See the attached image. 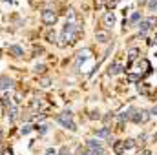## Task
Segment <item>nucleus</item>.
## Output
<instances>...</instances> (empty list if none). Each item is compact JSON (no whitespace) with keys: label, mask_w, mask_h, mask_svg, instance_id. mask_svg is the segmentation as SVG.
I'll list each match as a JSON object with an SVG mask.
<instances>
[{"label":"nucleus","mask_w":157,"mask_h":155,"mask_svg":"<svg viewBox=\"0 0 157 155\" xmlns=\"http://www.w3.org/2000/svg\"><path fill=\"white\" fill-rule=\"evenodd\" d=\"M75 31H77V26L73 24V22H66L64 24V28H62V33H60V42H59V46L60 47H64V46H68L70 42H73L75 39Z\"/></svg>","instance_id":"obj_1"},{"label":"nucleus","mask_w":157,"mask_h":155,"mask_svg":"<svg viewBox=\"0 0 157 155\" xmlns=\"http://www.w3.org/2000/svg\"><path fill=\"white\" fill-rule=\"evenodd\" d=\"M73 113L70 112V110H66V112H62V113H59V115L55 117L57 119V122L62 126V128H66V130H70V131H77V124L73 122Z\"/></svg>","instance_id":"obj_2"},{"label":"nucleus","mask_w":157,"mask_h":155,"mask_svg":"<svg viewBox=\"0 0 157 155\" xmlns=\"http://www.w3.org/2000/svg\"><path fill=\"white\" fill-rule=\"evenodd\" d=\"M40 20H42L46 26H55V22H57V13H55L51 7H46V9H42V13H40Z\"/></svg>","instance_id":"obj_3"},{"label":"nucleus","mask_w":157,"mask_h":155,"mask_svg":"<svg viewBox=\"0 0 157 155\" xmlns=\"http://www.w3.org/2000/svg\"><path fill=\"white\" fill-rule=\"evenodd\" d=\"M148 119H150V112H146V110H137V108H133L132 117H130V120H132V122H135V124L146 122Z\"/></svg>","instance_id":"obj_4"},{"label":"nucleus","mask_w":157,"mask_h":155,"mask_svg":"<svg viewBox=\"0 0 157 155\" xmlns=\"http://www.w3.org/2000/svg\"><path fill=\"white\" fill-rule=\"evenodd\" d=\"M86 148H88L90 155H104L102 144H101L97 139H90V141H86Z\"/></svg>","instance_id":"obj_5"},{"label":"nucleus","mask_w":157,"mask_h":155,"mask_svg":"<svg viewBox=\"0 0 157 155\" xmlns=\"http://www.w3.org/2000/svg\"><path fill=\"white\" fill-rule=\"evenodd\" d=\"M154 24H155V18L154 17H150L146 20H141L139 22V37H146V33L154 28Z\"/></svg>","instance_id":"obj_6"},{"label":"nucleus","mask_w":157,"mask_h":155,"mask_svg":"<svg viewBox=\"0 0 157 155\" xmlns=\"http://www.w3.org/2000/svg\"><path fill=\"white\" fill-rule=\"evenodd\" d=\"M102 24H104V28H106V31L108 29H112L113 26H115V15L113 13H104V17H102Z\"/></svg>","instance_id":"obj_7"},{"label":"nucleus","mask_w":157,"mask_h":155,"mask_svg":"<svg viewBox=\"0 0 157 155\" xmlns=\"http://www.w3.org/2000/svg\"><path fill=\"white\" fill-rule=\"evenodd\" d=\"M15 86L13 78H9L7 75H0V89H11Z\"/></svg>","instance_id":"obj_8"},{"label":"nucleus","mask_w":157,"mask_h":155,"mask_svg":"<svg viewBox=\"0 0 157 155\" xmlns=\"http://www.w3.org/2000/svg\"><path fill=\"white\" fill-rule=\"evenodd\" d=\"M7 53H9L11 57H15V59H20V57L24 55V49H22L20 46H15V44H13V46L7 47Z\"/></svg>","instance_id":"obj_9"},{"label":"nucleus","mask_w":157,"mask_h":155,"mask_svg":"<svg viewBox=\"0 0 157 155\" xmlns=\"http://www.w3.org/2000/svg\"><path fill=\"white\" fill-rule=\"evenodd\" d=\"M95 39H97V42H101V44H106L110 40V33L106 29H99V31H95Z\"/></svg>","instance_id":"obj_10"},{"label":"nucleus","mask_w":157,"mask_h":155,"mask_svg":"<svg viewBox=\"0 0 157 155\" xmlns=\"http://www.w3.org/2000/svg\"><path fill=\"white\" fill-rule=\"evenodd\" d=\"M95 135H97V137H101V139H112V131H110V128H108V126H104V128L97 130V131H95Z\"/></svg>","instance_id":"obj_11"},{"label":"nucleus","mask_w":157,"mask_h":155,"mask_svg":"<svg viewBox=\"0 0 157 155\" xmlns=\"http://www.w3.org/2000/svg\"><path fill=\"white\" fill-rule=\"evenodd\" d=\"M132 112H133V108L130 106L128 110H122L121 113L117 115V120H121V122H124V120H130V117H132Z\"/></svg>","instance_id":"obj_12"},{"label":"nucleus","mask_w":157,"mask_h":155,"mask_svg":"<svg viewBox=\"0 0 157 155\" xmlns=\"http://www.w3.org/2000/svg\"><path fill=\"white\" fill-rule=\"evenodd\" d=\"M17 115H18V108H17L15 104H11V106L7 108V119H9L11 122H15V120H17Z\"/></svg>","instance_id":"obj_13"},{"label":"nucleus","mask_w":157,"mask_h":155,"mask_svg":"<svg viewBox=\"0 0 157 155\" xmlns=\"http://www.w3.org/2000/svg\"><path fill=\"white\" fill-rule=\"evenodd\" d=\"M122 71H124V70H122L121 64H112V66L108 68V75H110V77H115V75L122 73Z\"/></svg>","instance_id":"obj_14"},{"label":"nucleus","mask_w":157,"mask_h":155,"mask_svg":"<svg viewBox=\"0 0 157 155\" xmlns=\"http://www.w3.org/2000/svg\"><path fill=\"white\" fill-rule=\"evenodd\" d=\"M126 152V148H124V141H117L115 144H113V153L115 155H122Z\"/></svg>","instance_id":"obj_15"},{"label":"nucleus","mask_w":157,"mask_h":155,"mask_svg":"<svg viewBox=\"0 0 157 155\" xmlns=\"http://www.w3.org/2000/svg\"><path fill=\"white\" fill-rule=\"evenodd\" d=\"M137 55H139V49H135V47H132V49L128 51V66H126V68H130V66L133 64V60L137 59Z\"/></svg>","instance_id":"obj_16"},{"label":"nucleus","mask_w":157,"mask_h":155,"mask_svg":"<svg viewBox=\"0 0 157 155\" xmlns=\"http://www.w3.org/2000/svg\"><path fill=\"white\" fill-rule=\"evenodd\" d=\"M88 49H84V51H80V53H77V68H80V64H84L86 60H88Z\"/></svg>","instance_id":"obj_17"},{"label":"nucleus","mask_w":157,"mask_h":155,"mask_svg":"<svg viewBox=\"0 0 157 155\" xmlns=\"http://www.w3.org/2000/svg\"><path fill=\"white\" fill-rule=\"evenodd\" d=\"M51 82H53V80H51L49 77H44V78H40V80H39V86H40V88H49V86H51Z\"/></svg>","instance_id":"obj_18"},{"label":"nucleus","mask_w":157,"mask_h":155,"mask_svg":"<svg viewBox=\"0 0 157 155\" xmlns=\"http://www.w3.org/2000/svg\"><path fill=\"white\" fill-rule=\"evenodd\" d=\"M137 88H139V93H143V95H148L150 93V86L148 84H139Z\"/></svg>","instance_id":"obj_19"},{"label":"nucleus","mask_w":157,"mask_h":155,"mask_svg":"<svg viewBox=\"0 0 157 155\" xmlns=\"http://www.w3.org/2000/svg\"><path fill=\"white\" fill-rule=\"evenodd\" d=\"M133 146H135V141H133V139H126V141H124V148H126V150H132Z\"/></svg>","instance_id":"obj_20"},{"label":"nucleus","mask_w":157,"mask_h":155,"mask_svg":"<svg viewBox=\"0 0 157 155\" xmlns=\"http://www.w3.org/2000/svg\"><path fill=\"white\" fill-rule=\"evenodd\" d=\"M33 71H35V73H44V71H46V66H44V64H37V66L33 68Z\"/></svg>","instance_id":"obj_21"},{"label":"nucleus","mask_w":157,"mask_h":155,"mask_svg":"<svg viewBox=\"0 0 157 155\" xmlns=\"http://www.w3.org/2000/svg\"><path fill=\"white\" fill-rule=\"evenodd\" d=\"M31 130H33V126H29V124H26V126H24V128L20 130V133H22V135H28V133H29Z\"/></svg>","instance_id":"obj_22"},{"label":"nucleus","mask_w":157,"mask_h":155,"mask_svg":"<svg viewBox=\"0 0 157 155\" xmlns=\"http://www.w3.org/2000/svg\"><path fill=\"white\" fill-rule=\"evenodd\" d=\"M148 9L150 11H157V0H150L148 2Z\"/></svg>","instance_id":"obj_23"},{"label":"nucleus","mask_w":157,"mask_h":155,"mask_svg":"<svg viewBox=\"0 0 157 155\" xmlns=\"http://www.w3.org/2000/svg\"><path fill=\"white\" fill-rule=\"evenodd\" d=\"M141 78H143V75H128V80L130 82H139Z\"/></svg>","instance_id":"obj_24"},{"label":"nucleus","mask_w":157,"mask_h":155,"mask_svg":"<svg viewBox=\"0 0 157 155\" xmlns=\"http://www.w3.org/2000/svg\"><path fill=\"white\" fill-rule=\"evenodd\" d=\"M46 39H48V42H55V40H57V35H55V31H53V33L49 31V33L46 35Z\"/></svg>","instance_id":"obj_25"},{"label":"nucleus","mask_w":157,"mask_h":155,"mask_svg":"<svg viewBox=\"0 0 157 155\" xmlns=\"http://www.w3.org/2000/svg\"><path fill=\"white\" fill-rule=\"evenodd\" d=\"M139 18H141V13L137 11V13H133V15H132V18H130V22H133V24H135V22H139Z\"/></svg>","instance_id":"obj_26"},{"label":"nucleus","mask_w":157,"mask_h":155,"mask_svg":"<svg viewBox=\"0 0 157 155\" xmlns=\"http://www.w3.org/2000/svg\"><path fill=\"white\" fill-rule=\"evenodd\" d=\"M144 141H146V133H143V135L137 137V142H139V144H144Z\"/></svg>","instance_id":"obj_27"},{"label":"nucleus","mask_w":157,"mask_h":155,"mask_svg":"<svg viewBox=\"0 0 157 155\" xmlns=\"http://www.w3.org/2000/svg\"><path fill=\"white\" fill-rule=\"evenodd\" d=\"M117 6V0H106V7H115Z\"/></svg>","instance_id":"obj_28"},{"label":"nucleus","mask_w":157,"mask_h":155,"mask_svg":"<svg viewBox=\"0 0 157 155\" xmlns=\"http://www.w3.org/2000/svg\"><path fill=\"white\" fill-rule=\"evenodd\" d=\"M46 155H57V150L55 148H48L46 150Z\"/></svg>","instance_id":"obj_29"},{"label":"nucleus","mask_w":157,"mask_h":155,"mask_svg":"<svg viewBox=\"0 0 157 155\" xmlns=\"http://www.w3.org/2000/svg\"><path fill=\"white\" fill-rule=\"evenodd\" d=\"M59 155H71V152H70L68 148H62V150L59 152Z\"/></svg>","instance_id":"obj_30"},{"label":"nucleus","mask_w":157,"mask_h":155,"mask_svg":"<svg viewBox=\"0 0 157 155\" xmlns=\"http://www.w3.org/2000/svg\"><path fill=\"white\" fill-rule=\"evenodd\" d=\"M33 53H35V57H37L39 53H44V49H42V47H37V46H35V49H33Z\"/></svg>","instance_id":"obj_31"},{"label":"nucleus","mask_w":157,"mask_h":155,"mask_svg":"<svg viewBox=\"0 0 157 155\" xmlns=\"http://www.w3.org/2000/svg\"><path fill=\"white\" fill-rule=\"evenodd\" d=\"M150 115L157 117V104H155V106H154V108H152V110H150Z\"/></svg>","instance_id":"obj_32"},{"label":"nucleus","mask_w":157,"mask_h":155,"mask_svg":"<svg viewBox=\"0 0 157 155\" xmlns=\"http://www.w3.org/2000/svg\"><path fill=\"white\" fill-rule=\"evenodd\" d=\"M2 155H13V152H11V148H7V150H6V152H4Z\"/></svg>","instance_id":"obj_33"},{"label":"nucleus","mask_w":157,"mask_h":155,"mask_svg":"<svg viewBox=\"0 0 157 155\" xmlns=\"http://www.w3.org/2000/svg\"><path fill=\"white\" fill-rule=\"evenodd\" d=\"M139 155H150V150H143V152H139Z\"/></svg>","instance_id":"obj_34"},{"label":"nucleus","mask_w":157,"mask_h":155,"mask_svg":"<svg viewBox=\"0 0 157 155\" xmlns=\"http://www.w3.org/2000/svg\"><path fill=\"white\" fill-rule=\"evenodd\" d=\"M80 155H90V152H82Z\"/></svg>","instance_id":"obj_35"},{"label":"nucleus","mask_w":157,"mask_h":155,"mask_svg":"<svg viewBox=\"0 0 157 155\" xmlns=\"http://www.w3.org/2000/svg\"><path fill=\"white\" fill-rule=\"evenodd\" d=\"M0 137H2V133H0Z\"/></svg>","instance_id":"obj_36"}]
</instances>
